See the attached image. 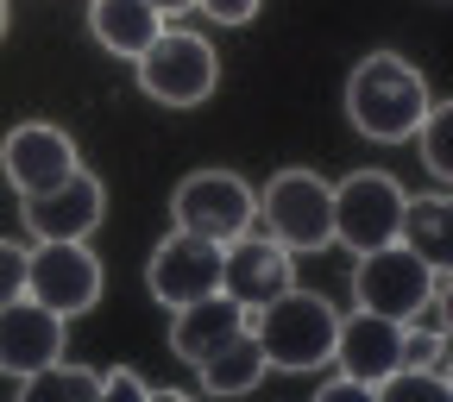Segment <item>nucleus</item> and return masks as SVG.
Segmentation results:
<instances>
[{
  "label": "nucleus",
  "mask_w": 453,
  "mask_h": 402,
  "mask_svg": "<svg viewBox=\"0 0 453 402\" xmlns=\"http://www.w3.org/2000/svg\"><path fill=\"white\" fill-rule=\"evenodd\" d=\"M88 32L113 57H139L164 32V13L151 7V0H88Z\"/></svg>",
  "instance_id": "16"
},
{
  "label": "nucleus",
  "mask_w": 453,
  "mask_h": 402,
  "mask_svg": "<svg viewBox=\"0 0 453 402\" xmlns=\"http://www.w3.org/2000/svg\"><path fill=\"white\" fill-rule=\"evenodd\" d=\"M347 396L359 402V396H372V390H365V383H353L347 371H340V377H327V383H321V402H347Z\"/></svg>",
  "instance_id": "26"
},
{
  "label": "nucleus",
  "mask_w": 453,
  "mask_h": 402,
  "mask_svg": "<svg viewBox=\"0 0 453 402\" xmlns=\"http://www.w3.org/2000/svg\"><path fill=\"white\" fill-rule=\"evenodd\" d=\"M19 396L26 402H101V371H82V365L50 359L32 377H19Z\"/></svg>",
  "instance_id": "19"
},
{
  "label": "nucleus",
  "mask_w": 453,
  "mask_h": 402,
  "mask_svg": "<svg viewBox=\"0 0 453 402\" xmlns=\"http://www.w3.org/2000/svg\"><path fill=\"white\" fill-rule=\"evenodd\" d=\"M447 283H453V270L422 264L403 239H384V246L359 252V264H353V296H359V308L390 315V321H410L428 296H447Z\"/></svg>",
  "instance_id": "3"
},
{
  "label": "nucleus",
  "mask_w": 453,
  "mask_h": 402,
  "mask_svg": "<svg viewBox=\"0 0 453 402\" xmlns=\"http://www.w3.org/2000/svg\"><path fill=\"white\" fill-rule=\"evenodd\" d=\"M196 371H202V390H208V396H246V390H258V377H265L271 365H265V353H258L252 327H240L234 339H220V346H214Z\"/></svg>",
  "instance_id": "18"
},
{
  "label": "nucleus",
  "mask_w": 453,
  "mask_h": 402,
  "mask_svg": "<svg viewBox=\"0 0 453 402\" xmlns=\"http://www.w3.org/2000/svg\"><path fill=\"white\" fill-rule=\"evenodd\" d=\"M403 183L384 170H353L347 183H334V239L347 252H372L384 239H396L403 226Z\"/></svg>",
  "instance_id": "7"
},
{
  "label": "nucleus",
  "mask_w": 453,
  "mask_h": 402,
  "mask_svg": "<svg viewBox=\"0 0 453 402\" xmlns=\"http://www.w3.org/2000/svg\"><path fill=\"white\" fill-rule=\"evenodd\" d=\"M220 290L234 296L246 315L265 308L277 290H290V252H283L271 233H252V226H246L240 239L220 246Z\"/></svg>",
  "instance_id": "11"
},
{
  "label": "nucleus",
  "mask_w": 453,
  "mask_h": 402,
  "mask_svg": "<svg viewBox=\"0 0 453 402\" xmlns=\"http://www.w3.org/2000/svg\"><path fill=\"white\" fill-rule=\"evenodd\" d=\"M19 208H26V233L32 239H88L101 226V214H107V189H101V177H88L76 163L64 183L26 195Z\"/></svg>",
  "instance_id": "10"
},
{
  "label": "nucleus",
  "mask_w": 453,
  "mask_h": 402,
  "mask_svg": "<svg viewBox=\"0 0 453 402\" xmlns=\"http://www.w3.org/2000/svg\"><path fill=\"white\" fill-rule=\"evenodd\" d=\"M26 296V246L19 239H0V302Z\"/></svg>",
  "instance_id": "23"
},
{
  "label": "nucleus",
  "mask_w": 453,
  "mask_h": 402,
  "mask_svg": "<svg viewBox=\"0 0 453 402\" xmlns=\"http://www.w3.org/2000/svg\"><path fill=\"white\" fill-rule=\"evenodd\" d=\"M396 239H403L422 264L453 270V201H447V195H410V201H403V226H396Z\"/></svg>",
  "instance_id": "17"
},
{
  "label": "nucleus",
  "mask_w": 453,
  "mask_h": 402,
  "mask_svg": "<svg viewBox=\"0 0 453 402\" xmlns=\"http://www.w3.org/2000/svg\"><path fill=\"white\" fill-rule=\"evenodd\" d=\"M170 214H177L183 233H202L214 246L240 239L252 214H258V195L234 177V170H196V177L177 183V195H170Z\"/></svg>",
  "instance_id": "8"
},
{
  "label": "nucleus",
  "mask_w": 453,
  "mask_h": 402,
  "mask_svg": "<svg viewBox=\"0 0 453 402\" xmlns=\"http://www.w3.org/2000/svg\"><path fill=\"white\" fill-rule=\"evenodd\" d=\"M258 214H265V233L290 258L334 246V183H321L315 170H277L258 195Z\"/></svg>",
  "instance_id": "4"
},
{
  "label": "nucleus",
  "mask_w": 453,
  "mask_h": 402,
  "mask_svg": "<svg viewBox=\"0 0 453 402\" xmlns=\"http://www.w3.org/2000/svg\"><path fill=\"white\" fill-rule=\"evenodd\" d=\"M428 101L434 95L416 64H403L396 50H372L347 82V120H353V133H365L378 145H403L428 113Z\"/></svg>",
  "instance_id": "1"
},
{
  "label": "nucleus",
  "mask_w": 453,
  "mask_h": 402,
  "mask_svg": "<svg viewBox=\"0 0 453 402\" xmlns=\"http://www.w3.org/2000/svg\"><path fill=\"white\" fill-rule=\"evenodd\" d=\"M101 258L88 252V239H38V252H26V296L44 302L50 315H88L101 302Z\"/></svg>",
  "instance_id": "6"
},
{
  "label": "nucleus",
  "mask_w": 453,
  "mask_h": 402,
  "mask_svg": "<svg viewBox=\"0 0 453 402\" xmlns=\"http://www.w3.org/2000/svg\"><path fill=\"white\" fill-rule=\"evenodd\" d=\"M177 321H170V353H177L189 371L220 346V339H234L240 327H246V308L226 296V290H214V296H196V302H183V308H170Z\"/></svg>",
  "instance_id": "15"
},
{
  "label": "nucleus",
  "mask_w": 453,
  "mask_h": 402,
  "mask_svg": "<svg viewBox=\"0 0 453 402\" xmlns=\"http://www.w3.org/2000/svg\"><path fill=\"white\" fill-rule=\"evenodd\" d=\"M396 353H403V321L372 315V308L347 315V321H340V333H334L340 371H347L353 383H365V390H372L384 371H396Z\"/></svg>",
  "instance_id": "14"
},
{
  "label": "nucleus",
  "mask_w": 453,
  "mask_h": 402,
  "mask_svg": "<svg viewBox=\"0 0 453 402\" xmlns=\"http://www.w3.org/2000/svg\"><path fill=\"white\" fill-rule=\"evenodd\" d=\"M145 283H151V296H157L164 308H183V302H196V296H214V290H220V246L177 226L170 239L151 246Z\"/></svg>",
  "instance_id": "9"
},
{
  "label": "nucleus",
  "mask_w": 453,
  "mask_h": 402,
  "mask_svg": "<svg viewBox=\"0 0 453 402\" xmlns=\"http://www.w3.org/2000/svg\"><path fill=\"white\" fill-rule=\"evenodd\" d=\"M157 13H183V7H196V0H151Z\"/></svg>",
  "instance_id": "27"
},
{
  "label": "nucleus",
  "mask_w": 453,
  "mask_h": 402,
  "mask_svg": "<svg viewBox=\"0 0 453 402\" xmlns=\"http://www.w3.org/2000/svg\"><path fill=\"white\" fill-rule=\"evenodd\" d=\"M107 396H139V402H151L157 390H151L145 377H133V371H107V377H101V402H107ZM157 402H164V396H157Z\"/></svg>",
  "instance_id": "25"
},
{
  "label": "nucleus",
  "mask_w": 453,
  "mask_h": 402,
  "mask_svg": "<svg viewBox=\"0 0 453 402\" xmlns=\"http://www.w3.org/2000/svg\"><path fill=\"white\" fill-rule=\"evenodd\" d=\"M133 64H139V88L151 101H164V107H202L214 95V82H220L214 44L196 38V32H170V26L133 57Z\"/></svg>",
  "instance_id": "5"
},
{
  "label": "nucleus",
  "mask_w": 453,
  "mask_h": 402,
  "mask_svg": "<svg viewBox=\"0 0 453 402\" xmlns=\"http://www.w3.org/2000/svg\"><path fill=\"white\" fill-rule=\"evenodd\" d=\"M396 365H422V371H447V333L428 321H403V353Z\"/></svg>",
  "instance_id": "22"
},
{
  "label": "nucleus",
  "mask_w": 453,
  "mask_h": 402,
  "mask_svg": "<svg viewBox=\"0 0 453 402\" xmlns=\"http://www.w3.org/2000/svg\"><path fill=\"white\" fill-rule=\"evenodd\" d=\"M0 32H7V0H0Z\"/></svg>",
  "instance_id": "28"
},
{
  "label": "nucleus",
  "mask_w": 453,
  "mask_h": 402,
  "mask_svg": "<svg viewBox=\"0 0 453 402\" xmlns=\"http://www.w3.org/2000/svg\"><path fill=\"white\" fill-rule=\"evenodd\" d=\"M196 7H202L208 19H220V26H246V19L265 7V0H196Z\"/></svg>",
  "instance_id": "24"
},
{
  "label": "nucleus",
  "mask_w": 453,
  "mask_h": 402,
  "mask_svg": "<svg viewBox=\"0 0 453 402\" xmlns=\"http://www.w3.org/2000/svg\"><path fill=\"white\" fill-rule=\"evenodd\" d=\"M50 359H64V315H50L32 296L0 302V371H7V377H32Z\"/></svg>",
  "instance_id": "13"
},
{
  "label": "nucleus",
  "mask_w": 453,
  "mask_h": 402,
  "mask_svg": "<svg viewBox=\"0 0 453 402\" xmlns=\"http://www.w3.org/2000/svg\"><path fill=\"white\" fill-rule=\"evenodd\" d=\"M378 402H447V371H422V365H396L372 383Z\"/></svg>",
  "instance_id": "21"
},
{
  "label": "nucleus",
  "mask_w": 453,
  "mask_h": 402,
  "mask_svg": "<svg viewBox=\"0 0 453 402\" xmlns=\"http://www.w3.org/2000/svg\"><path fill=\"white\" fill-rule=\"evenodd\" d=\"M246 327H252V339H258V353H265L271 371H315V365L334 359L340 315H334L327 296L290 283V290H277L265 308H252Z\"/></svg>",
  "instance_id": "2"
},
{
  "label": "nucleus",
  "mask_w": 453,
  "mask_h": 402,
  "mask_svg": "<svg viewBox=\"0 0 453 402\" xmlns=\"http://www.w3.org/2000/svg\"><path fill=\"white\" fill-rule=\"evenodd\" d=\"M70 170H76V145L50 120H26V126L7 133V145H0V177H7L19 195H38L50 183H64Z\"/></svg>",
  "instance_id": "12"
},
{
  "label": "nucleus",
  "mask_w": 453,
  "mask_h": 402,
  "mask_svg": "<svg viewBox=\"0 0 453 402\" xmlns=\"http://www.w3.org/2000/svg\"><path fill=\"white\" fill-rule=\"evenodd\" d=\"M410 139H422L428 177H434V183H453V107H447V101H428V113L416 120Z\"/></svg>",
  "instance_id": "20"
}]
</instances>
